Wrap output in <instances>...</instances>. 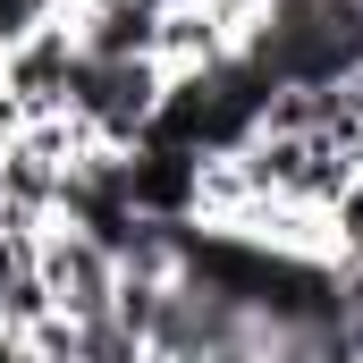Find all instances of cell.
Here are the masks:
<instances>
[{
  "mask_svg": "<svg viewBox=\"0 0 363 363\" xmlns=\"http://www.w3.org/2000/svg\"><path fill=\"white\" fill-rule=\"evenodd\" d=\"M161 101H169V68H161V60H85V51H77L68 118L85 127L101 152H144Z\"/></svg>",
  "mask_w": 363,
  "mask_h": 363,
  "instance_id": "cell-1",
  "label": "cell"
},
{
  "mask_svg": "<svg viewBox=\"0 0 363 363\" xmlns=\"http://www.w3.org/2000/svg\"><path fill=\"white\" fill-rule=\"evenodd\" d=\"M34 271H43V287H51V313H60V321H101V313L118 304V254L93 237L85 220H68V211L43 220Z\"/></svg>",
  "mask_w": 363,
  "mask_h": 363,
  "instance_id": "cell-2",
  "label": "cell"
},
{
  "mask_svg": "<svg viewBox=\"0 0 363 363\" xmlns=\"http://www.w3.org/2000/svg\"><path fill=\"white\" fill-rule=\"evenodd\" d=\"M0 77H9V93H17L26 118H60V110H68V77H77V34H68V17H51V26H34L17 51H0Z\"/></svg>",
  "mask_w": 363,
  "mask_h": 363,
  "instance_id": "cell-3",
  "label": "cell"
},
{
  "mask_svg": "<svg viewBox=\"0 0 363 363\" xmlns=\"http://www.w3.org/2000/svg\"><path fill=\"white\" fill-rule=\"evenodd\" d=\"M237 43H245V26L220 17L211 0H169V9H161V43H152V60H161L169 85H178V77H220V68L237 60Z\"/></svg>",
  "mask_w": 363,
  "mask_h": 363,
  "instance_id": "cell-4",
  "label": "cell"
},
{
  "mask_svg": "<svg viewBox=\"0 0 363 363\" xmlns=\"http://www.w3.org/2000/svg\"><path fill=\"white\" fill-rule=\"evenodd\" d=\"M161 9H169V0H77L68 34H77L85 60H152Z\"/></svg>",
  "mask_w": 363,
  "mask_h": 363,
  "instance_id": "cell-5",
  "label": "cell"
},
{
  "mask_svg": "<svg viewBox=\"0 0 363 363\" xmlns=\"http://www.w3.org/2000/svg\"><path fill=\"white\" fill-rule=\"evenodd\" d=\"M34 26H51V9H43V0H0V51H17Z\"/></svg>",
  "mask_w": 363,
  "mask_h": 363,
  "instance_id": "cell-6",
  "label": "cell"
},
{
  "mask_svg": "<svg viewBox=\"0 0 363 363\" xmlns=\"http://www.w3.org/2000/svg\"><path fill=\"white\" fill-rule=\"evenodd\" d=\"M26 135V110H17V93H9V77H0V144H17Z\"/></svg>",
  "mask_w": 363,
  "mask_h": 363,
  "instance_id": "cell-7",
  "label": "cell"
},
{
  "mask_svg": "<svg viewBox=\"0 0 363 363\" xmlns=\"http://www.w3.org/2000/svg\"><path fill=\"white\" fill-rule=\"evenodd\" d=\"M211 9H220V17H237V26H254V17H262L271 0H211Z\"/></svg>",
  "mask_w": 363,
  "mask_h": 363,
  "instance_id": "cell-8",
  "label": "cell"
},
{
  "mask_svg": "<svg viewBox=\"0 0 363 363\" xmlns=\"http://www.w3.org/2000/svg\"><path fill=\"white\" fill-rule=\"evenodd\" d=\"M43 9H51V17H77V0H43Z\"/></svg>",
  "mask_w": 363,
  "mask_h": 363,
  "instance_id": "cell-9",
  "label": "cell"
},
{
  "mask_svg": "<svg viewBox=\"0 0 363 363\" xmlns=\"http://www.w3.org/2000/svg\"><path fill=\"white\" fill-rule=\"evenodd\" d=\"M347 363H363V347H355V355H347Z\"/></svg>",
  "mask_w": 363,
  "mask_h": 363,
  "instance_id": "cell-10",
  "label": "cell"
}]
</instances>
